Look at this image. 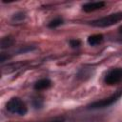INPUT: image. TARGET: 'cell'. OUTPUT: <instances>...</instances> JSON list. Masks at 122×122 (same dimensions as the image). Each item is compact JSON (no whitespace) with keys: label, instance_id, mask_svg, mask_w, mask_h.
<instances>
[{"label":"cell","instance_id":"6da1fadb","mask_svg":"<svg viewBox=\"0 0 122 122\" xmlns=\"http://www.w3.org/2000/svg\"><path fill=\"white\" fill-rule=\"evenodd\" d=\"M6 108H7L8 112H10L13 114H18V115H25L28 112L27 105L19 97L10 98L6 105Z\"/></svg>","mask_w":122,"mask_h":122},{"label":"cell","instance_id":"7a4b0ae2","mask_svg":"<svg viewBox=\"0 0 122 122\" xmlns=\"http://www.w3.org/2000/svg\"><path fill=\"white\" fill-rule=\"evenodd\" d=\"M120 21H122V12H115V13H112L107 16H104L102 18L96 19V20L92 21L91 24L94 27L106 28V27L112 26Z\"/></svg>","mask_w":122,"mask_h":122},{"label":"cell","instance_id":"3957f363","mask_svg":"<svg viewBox=\"0 0 122 122\" xmlns=\"http://www.w3.org/2000/svg\"><path fill=\"white\" fill-rule=\"evenodd\" d=\"M122 95V92H118L107 98H104V99H101V100H98V101H95L93 103H92L89 108L90 109H102V108H106V107H109L111 105H112L115 101H117L120 96Z\"/></svg>","mask_w":122,"mask_h":122},{"label":"cell","instance_id":"277c9868","mask_svg":"<svg viewBox=\"0 0 122 122\" xmlns=\"http://www.w3.org/2000/svg\"><path fill=\"white\" fill-rule=\"evenodd\" d=\"M122 81V68H114L110 70L105 75L104 82L107 85H115Z\"/></svg>","mask_w":122,"mask_h":122},{"label":"cell","instance_id":"5b68a950","mask_svg":"<svg viewBox=\"0 0 122 122\" xmlns=\"http://www.w3.org/2000/svg\"><path fill=\"white\" fill-rule=\"evenodd\" d=\"M105 7V2L103 1H93V2H88L83 5L82 9L86 12H92L95 11L97 10H100Z\"/></svg>","mask_w":122,"mask_h":122},{"label":"cell","instance_id":"8992f818","mask_svg":"<svg viewBox=\"0 0 122 122\" xmlns=\"http://www.w3.org/2000/svg\"><path fill=\"white\" fill-rule=\"evenodd\" d=\"M51 86V81L48 78H42L39 79L38 81L35 82L33 88L36 91H42V90H46L48 88H50Z\"/></svg>","mask_w":122,"mask_h":122},{"label":"cell","instance_id":"52a82bcc","mask_svg":"<svg viewBox=\"0 0 122 122\" xmlns=\"http://www.w3.org/2000/svg\"><path fill=\"white\" fill-rule=\"evenodd\" d=\"M103 39H104V37L102 34H99V33L92 34V35H90L88 37V44L90 46H97V45L102 43Z\"/></svg>","mask_w":122,"mask_h":122},{"label":"cell","instance_id":"ba28073f","mask_svg":"<svg viewBox=\"0 0 122 122\" xmlns=\"http://www.w3.org/2000/svg\"><path fill=\"white\" fill-rule=\"evenodd\" d=\"M13 44V39L10 36H7V37H3L1 39V48L5 49L8 48L10 46H11Z\"/></svg>","mask_w":122,"mask_h":122},{"label":"cell","instance_id":"9c48e42d","mask_svg":"<svg viewBox=\"0 0 122 122\" xmlns=\"http://www.w3.org/2000/svg\"><path fill=\"white\" fill-rule=\"evenodd\" d=\"M62 23H63V19L60 18V17H56V18H54L53 20H51V21L49 23V28H51V29L56 28V27L60 26Z\"/></svg>","mask_w":122,"mask_h":122},{"label":"cell","instance_id":"30bf717a","mask_svg":"<svg viewBox=\"0 0 122 122\" xmlns=\"http://www.w3.org/2000/svg\"><path fill=\"white\" fill-rule=\"evenodd\" d=\"M81 45V41L78 39H71L70 40V46L71 48H78Z\"/></svg>","mask_w":122,"mask_h":122},{"label":"cell","instance_id":"8fae6325","mask_svg":"<svg viewBox=\"0 0 122 122\" xmlns=\"http://www.w3.org/2000/svg\"><path fill=\"white\" fill-rule=\"evenodd\" d=\"M25 18V13H23V12H18V13H16V14H14L13 15V17H12V19L13 20H15V21H18V20H23Z\"/></svg>","mask_w":122,"mask_h":122},{"label":"cell","instance_id":"7c38bea8","mask_svg":"<svg viewBox=\"0 0 122 122\" xmlns=\"http://www.w3.org/2000/svg\"><path fill=\"white\" fill-rule=\"evenodd\" d=\"M118 33H119V35H120V37L122 38V26L118 29Z\"/></svg>","mask_w":122,"mask_h":122},{"label":"cell","instance_id":"4fadbf2b","mask_svg":"<svg viewBox=\"0 0 122 122\" xmlns=\"http://www.w3.org/2000/svg\"><path fill=\"white\" fill-rule=\"evenodd\" d=\"M50 122H61L60 120H52V121H50Z\"/></svg>","mask_w":122,"mask_h":122}]
</instances>
